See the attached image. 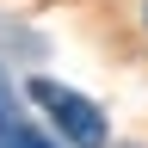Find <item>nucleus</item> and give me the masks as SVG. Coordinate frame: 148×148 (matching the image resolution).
Listing matches in <instances>:
<instances>
[{
	"label": "nucleus",
	"instance_id": "nucleus-1",
	"mask_svg": "<svg viewBox=\"0 0 148 148\" xmlns=\"http://www.w3.org/2000/svg\"><path fill=\"white\" fill-rule=\"evenodd\" d=\"M25 99L49 117V130H56L62 148H111V123H105V111L92 105L86 92L49 80V74H31V80H25Z\"/></svg>",
	"mask_w": 148,
	"mask_h": 148
},
{
	"label": "nucleus",
	"instance_id": "nucleus-2",
	"mask_svg": "<svg viewBox=\"0 0 148 148\" xmlns=\"http://www.w3.org/2000/svg\"><path fill=\"white\" fill-rule=\"evenodd\" d=\"M12 123H18V92H12V80H6V74H0V136H6Z\"/></svg>",
	"mask_w": 148,
	"mask_h": 148
},
{
	"label": "nucleus",
	"instance_id": "nucleus-3",
	"mask_svg": "<svg viewBox=\"0 0 148 148\" xmlns=\"http://www.w3.org/2000/svg\"><path fill=\"white\" fill-rule=\"evenodd\" d=\"M142 37H148V0H142Z\"/></svg>",
	"mask_w": 148,
	"mask_h": 148
},
{
	"label": "nucleus",
	"instance_id": "nucleus-4",
	"mask_svg": "<svg viewBox=\"0 0 148 148\" xmlns=\"http://www.w3.org/2000/svg\"><path fill=\"white\" fill-rule=\"evenodd\" d=\"M0 148H6V142H0Z\"/></svg>",
	"mask_w": 148,
	"mask_h": 148
}]
</instances>
